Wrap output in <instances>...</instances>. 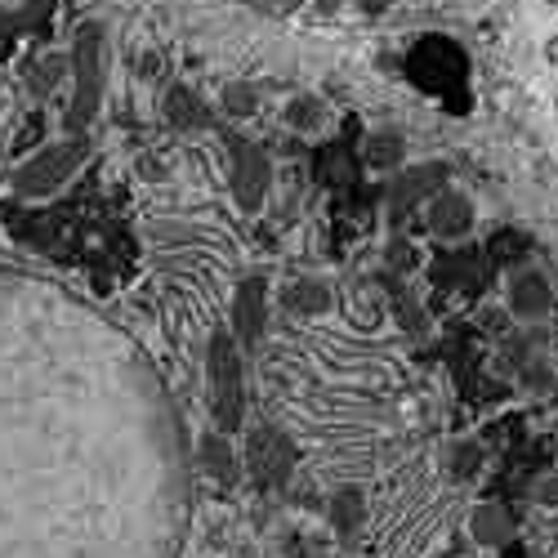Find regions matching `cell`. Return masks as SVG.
Returning a JSON list of instances; mask_svg holds the SVG:
<instances>
[{
	"label": "cell",
	"instance_id": "9c48e42d",
	"mask_svg": "<svg viewBox=\"0 0 558 558\" xmlns=\"http://www.w3.org/2000/svg\"><path fill=\"white\" fill-rule=\"evenodd\" d=\"M326 304H331V291H326L317 277H300V282H291L282 291V309H291V313H322Z\"/></svg>",
	"mask_w": 558,
	"mask_h": 558
},
{
	"label": "cell",
	"instance_id": "ba28073f",
	"mask_svg": "<svg viewBox=\"0 0 558 558\" xmlns=\"http://www.w3.org/2000/svg\"><path fill=\"white\" fill-rule=\"evenodd\" d=\"M201 460H206V469L215 474L219 487H237V478H242V465H237V451L228 447L224 434H215V438L201 442Z\"/></svg>",
	"mask_w": 558,
	"mask_h": 558
},
{
	"label": "cell",
	"instance_id": "4fadbf2b",
	"mask_svg": "<svg viewBox=\"0 0 558 558\" xmlns=\"http://www.w3.org/2000/svg\"><path fill=\"white\" fill-rule=\"evenodd\" d=\"M63 72H67L63 59H41V63L27 67V81H32V90H36V94H50L54 85L63 81Z\"/></svg>",
	"mask_w": 558,
	"mask_h": 558
},
{
	"label": "cell",
	"instance_id": "7c38bea8",
	"mask_svg": "<svg viewBox=\"0 0 558 558\" xmlns=\"http://www.w3.org/2000/svg\"><path fill=\"white\" fill-rule=\"evenodd\" d=\"M170 121H175V130H197V125L206 121V108H201L188 90H175L170 94Z\"/></svg>",
	"mask_w": 558,
	"mask_h": 558
},
{
	"label": "cell",
	"instance_id": "2e32d148",
	"mask_svg": "<svg viewBox=\"0 0 558 558\" xmlns=\"http://www.w3.org/2000/svg\"><path fill=\"white\" fill-rule=\"evenodd\" d=\"M255 90H246V85H228L224 90V108L233 112V117H250V112H255Z\"/></svg>",
	"mask_w": 558,
	"mask_h": 558
},
{
	"label": "cell",
	"instance_id": "8992f818",
	"mask_svg": "<svg viewBox=\"0 0 558 558\" xmlns=\"http://www.w3.org/2000/svg\"><path fill=\"white\" fill-rule=\"evenodd\" d=\"M509 309H514L518 317H545L554 309L550 282H545L541 273H532V268L514 273V282H509Z\"/></svg>",
	"mask_w": 558,
	"mask_h": 558
},
{
	"label": "cell",
	"instance_id": "8fae6325",
	"mask_svg": "<svg viewBox=\"0 0 558 558\" xmlns=\"http://www.w3.org/2000/svg\"><path fill=\"white\" fill-rule=\"evenodd\" d=\"M474 541L478 545H505L509 541V514L496 505H483L474 514Z\"/></svg>",
	"mask_w": 558,
	"mask_h": 558
},
{
	"label": "cell",
	"instance_id": "5bb4252c",
	"mask_svg": "<svg viewBox=\"0 0 558 558\" xmlns=\"http://www.w3.org/2000/svg\"><path fill=\"white\" fill-rule=\"evenodd\" d=\"M367 161L371 166H398L402 161V139L398 134H375L367 143Z\"/></svg>",
	"mask_w": 558,
	"mask_h": 558
},
{
	"label": "cell",
	"instance_id": "52a82bcc",
	"mask_svg": "<svg viewBox=\"0 0 558 558\" xmlns=\"http://www.w3.org/2000/svg\"><path fill=\"white\" fill-rule=\"evenodd\" d=\"M469 224H474V210H469V201L456 197V192H442L434 206H429V228H434L438 237H460V233H469Z\"/></svg>",
	"mask_w": 558,
	"mask_h": 558
},
{
	"label": "cell",
	"instance_id": "e0dca14e",
	"mask_svg": "<svg viewBox=\"0 0 558 558\" xmlns=\"http://www.w3.org/2000/svg\"><path fill=\"white\" fill-rule=\"evenodd\" d=\"M505 558H523V550H514V545H509V550H505Z\"/></svg>",
	"mask_w": 558,
	"mask_h": 558
},
{
	"label": "cell",
	"instance_id": "6da1fadb",
	"mask_svg": "<svg viewBox=\"0 0 558 558\" xmlns=\"http://www.w3.org/2000/svg\"><path fill=\"white\" fill-rule=\"evenodd\" d=\"M206 367H210V411H215L219 434H237L246 416V389H242V353H237V340L228 331L210 335Z\"/></svg>",
	"mask_w": 558,
	"mask_h": 558
},
{
	"label": "cell",
	"instance_id": "9a60e30c",
	"mask_svg": "<svg viewBox=\"0 0 558 558\" xmlns=\"http://www.w3.org/2000/svg\"><path fill=\"white\" fill-rule=\"evenodd\" d=\"M286 121H291V130H313V125L322 121V103L317 99H291L286 103Z\"/></svg>",
	"mask_w": 558,
	"mask_h": 558
},
{
	"label": "cell",
	"instance_id": "7a4b0ae2",
	"mask_svg": "<svg viewBox=\"0 0 558 558\" xmlns=\"http://www.w3.org/2000/svg\"><path fill=\"white\" fill-rule=\"evenodd\" d=\"M291 469H295V451L277 429L259 425L255 434L246 438V474L255 487H264V492L268 487H282L286 478H291Z\"/></svg>",
	"mask_w": 558,
	"mask_h": 558
},
{
	"label": "cell",
	"instance_id": "5b68a950",
	"mask_svg": "<svg viewBox=\"0 0 558 558\" xmlns=\"http://www.w3.org/2000/svg\"><path fill=\"white\" fill-rule=\"evenodd\" d=\"M228 148H233V192L246 210H255L268 192V166L250 143L237 139V134H228Z\"/></svg>",
	"mask_w": 558,
	"mask_h": 558
},
{
	"label": "cell",
	"instance_id": "30bf717a",
	"mask_svg": "<svg viewBox=\"0 0 558 558\" xmlns=\"http://www.w3.org/2000/svg\"><path fill=\"white\" fill-rule=\"evenodd\" d=\"M331 523H335V532L349 541L353 532H358L362 523H367V505H362V492L358 487H344V492H335L331 500Z\"/></svg>",
	"mask_w": 558,
	"mask_h": 558
},
{
	"label": "cell",
	"instance_id": "3957f363",
	"mask_svg": "<svg viewBox=\"0 0 558 558\" xmlns=\"http://www.w3.org/2000/svg\"><path fill=\"white\" fill-rule=\"evenodd\" d=\"M81 157H85V143H81V139H76V143H63V148L41 152L32 166H23V170L14 175V192H18V197H45V192H54L67 175H72Z\"/></svg>",
	"mask_w": 558,
	"mask_h": 558
},
{
	"label": "cell",
	"instance_id": "277c9868",
	"mask_svg": "<svg viewBox=\"0 0 558 558\" xmlns=\"http://www.w3.org/2000/svg\"><path fill=\"white\" fill-rule=\"evenodd\" d=\"M268 282L264 273H250L242 286H237V300H233V331L237 340L246 344H259V335H264V317H268Z\"/></svg>",
	"mask_w": 558,
	"mask_h": 558
}]
</instances>
